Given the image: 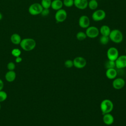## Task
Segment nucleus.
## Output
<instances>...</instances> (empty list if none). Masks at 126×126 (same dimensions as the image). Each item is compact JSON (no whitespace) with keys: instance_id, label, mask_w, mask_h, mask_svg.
<instances>
[{"instance_id":"f257e3e1","label":"nucleus","mask_w":126,"mask_h":126,"mask_svg":"<svg viewBox=\"0 0 126 126\" xmlns=\"http://www.w3.org/2000/svg\"><path fill=\"white\" fill-rule=\"evenodd\" d=\"M36 41L31 38H25L22 39L20 45L21 48L25 51H31L36 46Z\"/></svg>"},{"instance_id":"f03ea898","label":"nucleus","mask_w":126,"mask_h":126,"mask_svg":"<svg viewBox=\"0 0 126 126\" xmlns=\"http://www.w3.org/2000/svg\"><path fill=\"white\" fill-rule=\"evenodd\" d=\"M114 108L113 102L109 99H103L100 103V109L102 114L111 113Z\"/></svg>"},{"instance_id":"7ed1b4c3","label":"nucleus","mask_w":126,"mask_h":126,"mask_svg":"<svg viewBox=\"0 0 126 126\" xmlns=\"http://www.w3.org/2000/svg\"><path fill=\"white\" fill-rule=\"evenodd\" d=\"M110 40L115 43H120L123 40V34L122 32L118 29H114L111 31L109 35Z\"/></svg>"},{"instance_id":"20e7f679","label":"nucleus","mask_w":126,"mask_h":126,"mask_svg":"<svg viewBox=\"0 0 126 126\" xmlns=\"http://www.w3.org/2000/svg\"><path fill=\"white\" fill-rule=\"evenodd\" d=\"M43 8L41 4L38 2L32 4L29 7V12L32 15H37L40 14Z\"/></svg>"},{"instance_id":"39448f33","label":"nucleus","mask_w":126,"mask_h":126,"mask_svg":"<svg viewBox=\"0 0 126 126\" xmlns=\"http://www.w3.org/2000/svg\"><path fill=\"white\" fill-rule=\"evenodd\" d=\"M106 12L103 9H96L93 13L92 18L94 21L99 22L104 20L106 17Z\"/></svg>"},{"instance_id":"423d86ee","label":"nucleus","mask_w":126,"mask_h":126,"mask_svg":"<svg viewBox=\"0 0 126 126\" xmlns=\"http://www.w3.org/2000/svg\"><path fill=\"white\" fill-rule=\"evenodd\" d=\"M85 33L87 37L90 38H94L98 36L99 34V29L95 26H89L86 30Z\"/></svg>"},{"instance_id":"0eeeda50","label":"nucleus","mask_w":126,"mask_h":126,"mask_svg":"<svg viewBox=\"0 0 126 126\" xmlns=\"http://www.w3.org/2000/svg\"><path fill=\"white\" fill-rule=\"evenodd\" d=\"M106 56L108 60L115 61L119 56L118 50L115 47H111L107 51Z\"/></svg>"},{"instance_id":"6e6552de","label":"nucleus","mask_w":126,"mask_h":126,"mask_svg":"<svg viewBox=\"0 0 126 126\" xmlns=\"http://www.w3.org/2000/svg\"><path fill=\"white\" fill-rule=\"evenodd\" d=\"M67 14L66 11L62 8L56 11L55 14V19L58 23H62L64 22L67 18Z\"/></svg>"},{"instance_id":"1a4fd4ad","label":"nucleus","mask_w":126,"mask_h":126,"mask_svg":"<svg viewBox=\"0 0 126 126\" xmlns=\"http://www.w3.org/2000/svg\"><path fill=\"white\" fill-rule=\"evenodd\" d=\"M73 66L77 68L81 69L84 68L87 64V61L86 59L80 56L75 57L73 60Z\"/></svg>"},{"instance_id":"9d476101","label":"nucleus","mask_w":126,"mask_h":126,"mask_svg":"<svg viewBox=\"0 0 126 126\" xmlns=\"http://www.w3.org/2000/svg\"><path fill=\"white\" fill-rule=\"evenodd\" d=\"M115 62L117 68L122 69L126 67V55L119 56Z\"/></svg>"},{"instance_id":"9b49d317","label":"nucleus","mask_w":126,"mask_h":126,"mask_svg":"<svg viewBox=\"0 0 126 126\" xmlns=\"http://www.w3.org/2000/svg\"><path fill=\"white\" fill-rule=\"evenodd\" d=\"M78 24L81 28L87 29L90 25V20L89 17L85 15L81 16L78 20Z\"/></svg>"},{"instance_id":"f8f14e48","label":"nucleus","mask_w":126,"mask_h":126,"mask_svg":"<svg viewBox=\"0 0 126 126\" xmlns=\"http://www.w3.org/2000/svg\"><path fill=\"white\" fill-rule=\"evenodd\" d=\"M125 80L121 77L116 78L113 79L112 82V86L116 90H121L125 85Z\"/></svg>"},{"instance_id":"ddd939ff","label":"nucleus","mask_w":126,"mask_h":126,"mask_svg":"<svg viewBox=\"0 0 126 126\" xmlns=\"http://www.w3.org/2000/svg\"><path fill=\"white\" fill-rule=\"evenodd\" d=\"M88 0H74V5L80 10L85 9L88 7Z\"/></svg>"},{"instance_id":"4468645a","label":"nucleus","mask_w":126,"mask_h":126,"mask_svg":"<svg viewBox=\"0 0 126 126\" xmlns=\"http://www.w3.org/2000/svg\"><path fill=\"white\" fill-rule=\"evenodd\" d=\"M102 121L104 124L107 126H110L113 124L114 122V118L110 113H106L103 115Z\"/></svg>"},{"instance_id":"2eb2a0df","label":"nucleus","mask_w":126,"mask_h":126,"mask_svg":"<svg viewBox=\"0 0 126 126\" xmlns=\"http://www.w3.org/2000/svg\"><path fill=\"white\" fill-rule=\"evenodd\" d=\"M105 75L109 79H114L117 76V71L115 68L107 69L105 72Z\"/></svg>"},{"instance_id":"dca6fc26","label":"nucleus","mask_w":126,"mask_h":126,"mask_svg":"<svg viewBox=\"0 0 126 126\" xmlns=\"http://www.w3.org/2000/svg\"><path fill=\"white\" fill-rule=\"evenodd\" d=\"M16 74L14 70H9L5 75V79L8 82H12L16 79Z\"/></svg>"},{"instance_id":"f3484780","label":"nucleus","mask_w":126,"mask_h":126,"mask_svg":"<svg viewBox=\"0 0 126 126\" xmlns=\"http://www.w3.org/2000/svg\"><path fill=\"white\" fill-rule=\"evenodd\" d=\"M63 2L61 0H53L52 1L51 7L55 10H58L62 8L63 6Z\"/></svg>"},{"instance_id":"a211bd4d","label":"nucleus","mask_w":126,"mask_h":126,"mask_svg":"<svg viewBox=\"0 0 126 126\" xmlns=\"http://www.w3.org/2000/svg\"><path fill=\"white\" fill-rule=\"evenodd\" d=\"M111 29L110 27L106 25H104L101 26L100 29H99V33L101 34V35H105L109 36V34L111 32Z\"/></svg>"},{"instance_id":"6ab92c4d","label":"nucleus","mask_w":126,"mask_h":126,"mask_svg":"<svg viewBox=\"0 0 126 126\" xmlns=\"http://www.w3.org/2000/svg\"><path fill=\"white\" fill-rule=\"evenodd\" d=\"M11 42L15 45L20 44L22 39L21 36L18 33H13L10 37Z\"/></svg>"},{"instance_id":"aec40b11","label":"nucleus","mask_w":126,"mask_h":126,"mask_svg":"<svg viewBox=\"0 0 126 126\" xmlns=\"http://www.w3.org/2000/svg\"><path fill=\"white\" fill-rule=\"evenodd\" d=\"M98 4L96 0H90L88 1V7L90 9L92 10H95L97 9Z\"/></svg>"},{"instance_id":"412c9836","label":"nucleus","mask_w":126,"mask_h":126,"mask_svg":"<svg viewBox=\"0 0 126 126\" xmlns=\"http://www.w3.org/2000/svg\"><path fill=\"white\" fill-rule=\"evenodd\" d=\"M104 66L106 69L109 68H114L115 67H116L115 62L108 60L105 63Z\"/></svg>"},{"instance_id":"4be33fe9","label":"nucleus","mask_w":126,"mask_h":126,"mask_svg":"<svg viewBox=\"0 0 126 126\" xmlns=\"http://www.w3.org/2000/svg\"><path fill=\"white\" fill-rule=\"evenodd\" d=\"M76 38L79 40V41H82L84 40V39H85L87 37L86 35V34L85 33V32H78L76 35Z\"/></svg>"},{"instance_id":"5701e85b","label":"nucleus","mask_w":126,"mask_h":126,"mask_svg":"<svg viewBox=\"0 0 126 126\" xmlns=\"http://www.w3.org/2000/svg\"><path fill=\"white\" fill-rule=\"evenodd\" d=\"M52 0H41L40 4L43 8L49 9L51 7Z\"/></svg>"},{"instance_id":"b1692460","label":"nucleus","mask_w":126,"mask_h":126,"mask_svg":"<svg viewBox=\"0 0 126 126\" xmlns=\"http://www.w3.org/2000/svg\"><path fill=\"white\" fill-rule=\"evenodd\" d=\"M109 36L101 35L99 38V42L102 45H106L109 41Z\"/></svg>"},{"instance_id":"393cba45","label":"nucleus","mask_w":126,"mask_h":126,"mask_svg":"<svg viewBox=\"0 0 126 126\" xmlns=\"http://www.w3.org/2000/svg\"><path fill=\"white\" fill-rule=\"evenodd\" d=\"M63 5L66 7H70L74 5V0H63Z\"/></svg>"},{"instance_id":"a878e982","label":"nucleus","mask_w":126,"mask_h":126,"mask_svg":"<svg viewBox=\"0 0 126 126\" xmlns=\"http://www.w3.org/2000/svg\"><path fill=\"white\" fill-rule=\"evenodd\" d=\"M11 54L15 57H18L20 56L21 54V51L18 48H14L11 51Z\"/></svg>"},{"instance_id":"bb28decb","label":"nucleus","mask_w":126,"mask_h":126,"mask_svg":"<svg viewBox=\"0 0 126 126\" xmlns=\"http://www.w3.org/2000/svg\"><path fill=\"white\" fill-rule=\"evenodd\" d=\"M7 97V93L2 90L0 91V103L5 101Z\"/></svg>"},{"instance_id":"cd10ccee","label":"nucleus","mask_w":126,"mask_h":126,"mask_svg":"<svg viewBox=\"0 0 126 126\" xmlns=\"http://www.w3.org/2000/svg\"><path fill=\"white\" fill-rule=\"evenodd\" d=\"M64 65L66 68H71L73 66V62L71 60H67L64 63Z\"/></svg>"},{"instance_id":"c85d7f7f","label":"nucleus","mask_w":126,"mask_h":126,"mask_svg":"<svg viewBox=\"0 0 126 126\" xmlns=\"http://www.w3.org/2000/svg\"><path fill=\"white\" fill-rule=\"evenodd\" d=\"M7 68L8 70H14L15 68V64L13 62H9L7 64Z\"/></svg>"},{"instance_id":"c756f323","label":"nucleus","mask_w":126,"mask_h":126,"mask_svg":"<svg viewBox=\"0 0 126 126\" xmlns=\"http://www.w3.org/2000/svg\"><path fill=\"white\" fill-rule=\"evenodd\" d=\"M50 13V11L49 9H46V8H43L41 14L43 16H46L48 15V14Z\"/></svg>"},{"instance_id":"7c9ffc66","label":"nucleus","mask_w":126,"mask_h":126,"mask_svg":"<svg viewBox=\"0 0 126 126\" xmlns=\"http://www.w3.org/2000/svg\"><path fill=\"white\" fill-rule=\"evenodd\" d=\"M22 61V58L21 57H20V56L18 57H16L15 59V62L16 63H20Z\"/></svg>"},{"instance_id":"2f4dec72","label":"nucleus","mask_w":126,"mask_h":126,"mask_svg":"<svg viewBox=\"0 0 126 126\" xmlns=\"http://www.w3.org/2000/svg\"><path fill=\"white\" fill-rule=\"evenodd\" d=\"M3 87H4V83L3 81L1 79H0V91L2 90Z\"/></svg>"},{"instance_id":"473e14b6","label":"nucleus","mask_w":126,"mask_h":126,"mask_svg":"<svg viewBox=\"0 0 126 126\" xmlns=\"http://www.w3.org/2000/svg\"><path fill=\"white\" fill-rule=\"evenodd\" d=\"M2 14L0 12V20H2Z\"/></svg>"},{"instance_id":"72a5a7b5","label":"nucleus","mask_w":126,"mask_h":126,"mask_svg":"<svg viewBox=\"0 0 126 126\" xmlns=\"http://www.w3.org/2000/svg\"><path fill=\"white\" fill-rule=\"evenodd\" d=\"M125 52H126V49H125Z\"/></svg>"},{"instance_id":"f704fd0d","label":"nucleus","mask_w":126,"mask_h":126,"mask_svg":"<svg viewBox=\"0 0 126 126\" xmlns=\"http://www.w3.org/2000/svg\"><path fill=\"white\" fill-rule=\"evenodd\" d=\"M0 107H1V106H0Z\"/></svg>"},{"instance_id":"c9c22d12","label":"nucleus","mask_w":126,"mask_h":126,"mask_svg":"<svg viewBox=\"0 0 126 126\" xmlns=\"http://www.w3.org/2000/svg\"></svg>"}]
</instances>
